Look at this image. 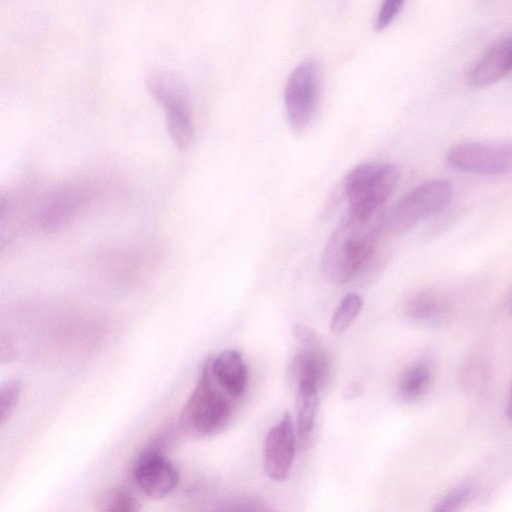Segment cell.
Wrapping results in <instances>:
<instances>
[{"label": "cell", "mask_w": 512, "mask_h": 512, "mask_svg": "<svg viewBox=\"0 0 512 512\" xmlns=\"http://www.w3.org/2000/svg\"><path fill=\"white\" fill-rule=\"evenodd\" d=\"M349 213L331 234L322 254L321 268L333 283L344 284L369 263L375 252L382 216Z\"/></svg>", "instance_id": "1"}, {"label": "cell", "mask_w": 512, "mask_h": 512, "mask_svg": "<svg viewBox=\"0 0 512 512\" xmlns=\"http://www.w3.org/2000/svg\"><path fill=\"white\" fill-rule=\"evenodd\" d=\"M448 180L426 181L406 193L382 216V228L391 234L411 229L425 218L445 208L453 197Z\"/></svg>", "instance_id": "2"}, {"label": "cell", "mask_w": 512, "mask_h": 512, "mask_svg": "<svg viewBox=\"0 0 512 512\" xmlns=\"http://www.w3.org/2000/svg\"><path fill=\"white\" fill-rule=\"evenodd\" d=\"M147 87L153 98L163 107L168 133L179 150H186L194 134L190 98L184 82L176 75L152 71Z\"/></svg>", "instance_id": "3"}, {"label": "cell", "mask_w": 512, "mask_h": 512, "mask_svg": "<svg viewBox=\"0 0 512 512\" xmlns=\"http://www.w3.org/2000/svg\"><path fill=\"white\" fill-rule=\"evenodd\" d=\"M399 171L392 164L363 163L353 168L345 179L349 213L372 215L394 191Z\"/></svg>", "instance_id": "4"}, {"label": "cell", "mask_w": 512, "mask_h": 512, "mask_svg": "<svg viewBox=\"0 0 512 512\" xmlns=\"http://www.w3.org/2000/svg\"><path fill=\"white\" fill-rule=\"evenodd\" d=\"M233 399L215 381L206 364L185 407L184 418L195 432L215 434L228 424L233 412Z\"/></svg>", "instance_id": "5"}, {"label": "cell", "mask_w": 512, "mask_h": 512, "mask_svg": "<svg viewBox=\"0 0 512 512\" xmlns=\"http://www.w3.org/2000/svg\"><path fill=\"white\" fill-rule=\"evenodd\" d=\"M321 94V72L313 60L299 64L287 79L284 103L287 119L296 131H303L317 111Z\"/></svg>", "instance_id": "6"}, {"label": "cell", "mask_w": 512, "mask_h": 512, "mask_svg": "<svg viewBox=\"0 0 512 512\" xmlns=\"http://www.w3.org/2000/svg\"><path fill=\"white\" fill-rule=\"evenodd\" d=\"M447 165L456 171L499 175L512 172L511 141H466L446 154Z\"/></svg>", "instance_id": "7"}, {"label": "cell", "mask_w": 512, "mask_h": 512, "mask_svg": "<svg viewBox=\"0 0 512 512\" xmlns=\"http://www.w3.org/2000/svg\"><path fill=\"white\" fill-rule=\"evenodd\" d=\"M296 451V435L289 412L271 427L263 444V467L274 481L285 480L291 470Z\"/></svg>", "instance_id": "8"}, {"label": "cell", "mask_w": 512, "mask_h": 512, "mask_svg": "<svg viewBox=\"0 0 512 512\" xmlns=\"http://www.w3.org/2000/svg\"><path fill=\"white\" fill-rule=\"evenodd\" d=\"M89 192L79 184H65L52 191L37 211L38 225L45 230H56L67 225L82 210Z\"/></svg>", "instance_id": "9"}, {"label": "cell", "mask_w": 512, "mask_h": 512, "mask_svg": "<svg viewBox=\"0 0 512 512\" xmlns=\"http://www.w3.org/2000/svg\"><path fill=\"white\" fill-rule=\"evenodd\" d=\"M133 478L144 494L150 498L161 499L177 487L179 471L163 454L148 451L136 462Z\"/></svg>", "instance_id": "10"}, {"label": "cell", "mask_w": 512, "mask_h": 512, "mask_svg": "<svg viewBox=\"0 0 512 512\" xmlns=\"http://www.w3.org/2000/svg\"><path fill=\"white\" fill-rule=\"evenodd\" d=\"M512 71V37L492 45L473 65L469 81L475 87L491 85Z\"/></svg>", "instance_id": "11"}, {"label": "cell", "mask_w": 512, "mask_h": 512, "mask_svg": "<svg viewBox=\"0 0 512 512\" xmlns=\"http://www.w3.org/2000/svg\"><path fill=\"white\" fill-rule=\"evenodd\" d=\"M289 379L296 387L311 384L318 390L327 382L329 361L321 346L303 347L298 351L289 366Z\"/></svg>", "instance_id": "12"}, {"label": "cell", "mask_w": 512, "mask_h": 512, "mask_svg": "<svg viewBox=\"0 0 512 512\" xmlns=\"http://www.w3.org/2000/svg\"><path fill=\"white\" fill-rule=\"evenodd\" d=\"M215 381L231 396L238 398L246 388L248 374L242 355L226 349L207 362Z\"/></svg>", "instance_id": "13"}, {"label": "cell", "mask_w": 512, "mask_h": 512, "mask_svg": "<svg viewBox=\"0 0 512 512\" xmlns=\"http://www.w3.org/2000/svg\"><path fill=\"white\" fill-rule=\"evenodd\" d=\"M318 408V389L311 384L297 387L295 410L296 428L301 446L309 442L315 424Z\"/></svg>", "instance_id": "14"}, {"label": "cell", "mask_w": 512, "mask_h": 512, "mask_svg": "<svg viewBox=\"0 0 512 512\" xmlns=\"http://www.w3.org/2000/svg\"><path fill=\"white\" fill-rule=\"evenodd\" d=\"M406 314L415 320L435 322L445 312L443 298L433 290H423L414 294L405 305Z\"/></svg>", "instance_id": "15"}, {"label": "cell", "mask_w": 512, "mask_h": 512, "mask_svg": "<svg viewBox=\"0 0 512 512\" xmlns=\"http://www.w3.org/2000/svg\"><path fill=\"white\" fill-rule=\"evenodd\" d=\"M431 379L430 364L421 360L405 370L399 381V394L404 401H415L427 390Z\"/></svg>", "instance_id": "16"}, {"label": "cell", "mask_w": 512, "mask_h": 512, "mask_svg": "<svg viewBox=\"0 0 512 512\" xmlns=\"http://www.w3.org/2000/svg\"><path fill=\"white\" fill-rule=\"evenodd\" d=\"M362 305V298L358 294L345 295L331 317L330 332L334 335L345 332L360 313Z\"/></svg>", "instance_id": "17"}, {"label": "cell", "mask_w": 512, "mask_h": 512, "mask_svg": "<svg viewBox=\"0 0 512 512\" xmlns=\"http://www.w3.org/2000/svg\"><path fill=\"white\" fill-rule=\"evenodd\" d=\"M97 509L105 512H134L140 509L137 499L123 489L106 491L97 499Z\"/></svg>", "instance_id": "18"}, {"label": "cell", "mask_w": 512, "mask_h": 512, "mask_svg": "<svg viewBox=\"0 0 512 512\" xmlns=\"http://www.w3.org/2000/svg\"><path fill=\"white\" fill-rule=\"evenodd\" d=\"M475 494L472 483H462L447 492L435 505L434 511L451 512L462 509Z\"/></svg>", "instance_id": "19"}, {"label": "cell", "mask_w": 512, "mask_h": 512, "mask_svg": "<svg viewBox=\"0 0 512 512\" xmlns=\"http://www.w3.org/2000/svg\"><path fill=\"white\" fill-rule=\"evenodd\" d=\"M21 383L18 380H9L0 389V417L3 424L13 413L19 400Z\"/></svg>", "instance_id": "20"}, {"label": "cell", "mask_w": 512, "mask_h": 512, "mask_svg": "<svg viewBox=\"0 0 512 512\" xmlns=\"http://www.w3.org/2000/svg\"><path fill=\"white\" fill-rule=\"evenodd\" d=\"M405 0H383L375 20V29L384 30L398 16Z\"/></svg>", "instance_id": "21"}, {"label": "cell", "mask_w": 512, "mask_h": 512, "mask_svg": "<svg viewBox=\"0 0 512 512\" xmlns=\"http://www.w3.org/2000/svg\"><path fill=\"white\" fill-rule=\"evenodd\" d=\"M293 334L296 340L303 347H317L321 346V342L317 334L310 328L297 324L293 328Z\"/></svg>", "instance_id": "22"}, {"label": "cell", "mask_w": 512, "mask_h": 512, "mask_svg": "<svg viewBox=\"0 0 512 512\" xmlns=\"http://www.w3.org/2000/svg\"><path fill=\"white\" fill-rule=\"evenodd\" d=\"M362 392V387L358 383H353L346 387V389L343 392V398L345 400H351L356 397Z\"/></svg>", "instance_id": "23"}, {"label": "cell", "mask_w": 512, "mask_h": 512, "mask_svg": "<svg viewBox=\"0 0 512 512\" xmlns=\"http://www.w3.org/2000/svg\"><path fill=\"white\" fill-rule=\"evenodd\" d=\"M506 415L512 421V384L508 396V401L506 405Z\"/></svg>", "instance_id": "24"}]
</instances>
